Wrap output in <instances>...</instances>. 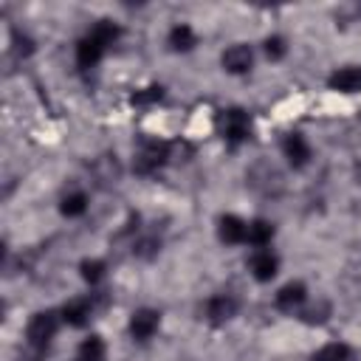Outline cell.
<instances>
[{"label": "cell", "instance_id": "cell-1", "mask_svg": "<svg viewBox=\"0 0 361 361\" xmlns=\"http://www.w3.org/2000/svg\"><path fill=\"white\" fill-rule=\"evenodd\" d=\"M121 37V28L113 20H99L93 23V28L76 42V65L82 71L96 68L102 62V56L107 54V48Z\"/></svg>", "mask_w": 361, "mask_h": 361}, {"label": "cell", "instance_id": "cell-2", "mask_svg": "<svg viewBox=\"0 0 361 361\" xmlns=\"http://www.w3.org/2000/svg\"><path fill=\"white\" fill-rule=\"evenodd\" d=\"M59 316H62V313L39 310V313H34V316L28 319V324H25V341H28V347H31V353H34L37 358L45 355L51 338L56 336V330H59Z\"/></svg>", "mask_w": 361, "mask_h": 361}, {"label": "cell", "instance_id": "cell-3", "mask_svg": "<svg viewBox=\"0 0 361 361\" xmlns=\"http://www.w3.org/2000/svg\"><path fill=\"white\" fill-rule=\"evenodd\" d=\"M172 161V144L166 141H158V138H147L138 149H135V158H133V169L138 175H155L164 164Z\"/></svg>", "mask_w": 361, "mask_h": 361}, {"label": "cell", "instance_id": "cell-4", "mask_svg": "<svg viewBox=\"0 0 361 361\" xmlns=\"http://www.w3.org/2000/svg\"><path fill=\"white\" fill-rule=\"evenodd\" d=\"M217 130L228 147H237L251 135V118L243 107H226L217 113Z\"/></svg>", "mask_w": 361, "mask_h": 361}, {"label": "cell", "instance_id": "cell-5", "mask_svg": "<svg viewBox=\"0 0 361 361\" xmlns=\"http://www.w3.org/2000/svg\"><path fill=\"white\" fill-rule=\"evenodd\" d=\"M158 327H161V313L155 307H138L127 324V330L135 341H149L158 333Z\"/></svg>", "mask_w": 361, "mask_h": 361}, {"label": "cell", "instance_id": "cell-6", "mask_svg": "<svg viewBox=\"0 0 361 361\" xmlns=\"http://www.w3.org/2000/svg\"><path fill=\"white\" fill-rule=\"evenodd\" d=\"M237 307H240L237 296H231V293H214V296L206 299L203 313H206V322L209 324H226L228 319L237 316Z\"/></svg>", "mask_w": 361, "mask_h": 361}, {"label": "cell", "instance_id": "cell-7", "mask_svg": "<svg viewBox=\"0 0 361 361\" xmlns=\"http://www.w3.org/2000/svg\"><path fill=\"white\" fill-rule=\"evenodd\" d=\"M220 65H223V71H228V73H234V76L248 73L251 65H254V51H251V45H245V42L228 45V48L223 51V56H220Z\"/></svg>", "mask_w": 361, "mask_h": 361}, {"label": "cell", "instance_id": "cell-8", "mask_svg": "<svg viewBox=\"0 0 361 361\" xmlns=\"http://www.w3.org/2000/svg\"><path fill=\"white\" fill-rule=\"evenodd\" d=\"M282 155L288 158V164L293 169L307 166L310 164V144H307V138L302 133H288L282 138Z\"/></svg>", "mask_w": 361, "mask_h": 361}, {"label": "cell", "instance_id": "cell-9", "mask_svg": "<svg viewBox=\"0 0 361 361\" xmlns=\"http://www.w3.org/2000/svg\"><path fill=\"white\" fill-rule=\"evenodd\" d=\"M248 271H251V276L257 282H271L276 276V271H279V257L274 251H268V248H257L251 254V259H248Z\"/></svg>", "mask_w": 361, "mask_h": 361}, {"label": "cell", "instance_id": "cell-10", "mask_svg": "<svg viewBox=\"0 0 361 361\" xmlns=\"http://www.w3.org/2000/svg\"><path fill=\"white\" fill-rule=\"evenodd\" d=\"M274 302H276V307H279L282 313H296V310H302L305 302H307V288H305V282H285V285L276 290Z\"/></svg>", "mask_w": 361, "mask_h": 361}, {"label": "cell", "instance_id": "cell-11", "mask_svg": "<svg viewBox=\"0 0 361 361\" xmlns=\"http://www.w3.org/2000/svg\"><path fill=\"white\" fill-rule=\"evenodd\" d=\"M245 234H248V223L237 214H220L217 217V237L220 243L226 245H237V243H245Z\"/></svg>", "mask_w": 361, "mask_h": 361}, {"label": "cell", "instance_id": "cell-12", "mask_svg": "<svg viewBox=\"0 0 361 361\" xmlns=\"http://www.w3.org/2000/svg\"><path fill=\"white\" fill-rule=\"evenodd\" d=\"M327 85H330V90H338V93H358L361 90V68H355V65L338 68L330 73Z\"/></svg>", "mask_w": 361, "mask_h": 361}, {"label": "cell", "instance_id": "cell-13", "mask_svg": "<svg viewBox=\"0 0 361 361\" xmlns=\"http://www.w3.org/2000/svg\"><path fill=\"white\" fill-rule=\"evenodd\" d=\"M62 322L71 324V327H85L93 316V299H71L62 310Z\"/></svg>", "mask_w": 361, "mask_h": 361}, {"label": "cell", "instance_id": "cell-14", "mask_svg": "<svg viewBox=\"0 0 361 361\" xmlns=\"http://www.w3.org/2000/svg\"><path fill=\"white\" fill-rule=\"evenodd\" d=\"M166 42H169V48H172V51L186 54V51H192V48L197 45V34H195V28H192L189 23H178V25H172V28H169Z\"/></svg>", "mask_w": 361, "mask_h": 361}, {"label": "cell", "instance_id": "cell-15", "mask_svg": "<svg viewBox=\"0 0 361 361\" xmlns=\"http://www.w3.org/2000/svg\"><path fill=\"white\" fill-rule=\"evenodd\" d=\"M93 175L99 180V186H116L121 178V166H118L116 155H99L93 164Z\"/></svg>", "mask_w": 361, "mask_h": 361}, {"label": "cell", "instance_id": "cell-16", "mask_svg": "<svg viewBox=\"0 0 361 361\" xmlns=\"http://www.w3.org/2000/svg\"><path fill=\"white\" fill-rule=\"evenodd\" d=\"M257 169L262 172V178L259 175H254V172H248V183L254 186V189H259L262 195H271V192H279L282 189V178H279V172L271 166V164H257Z\"/></svg>", "mask_w": 361, "mask_h": 361}, {"label": "cell", "instance_id": "cell-17", "mask_svg": "<svg viewBox=\"0 0 361 361\" xmlns=\"http://www.w3.org/2000/svg\"><path fill=\"white\" fill-rule=\"evenodd\" d=\"M271 240H274V223H271V220L257 217V220L248 223V234H245V243H248V245L265 248V245H271Z\"/></svg>", "mask_w": 361, "mask_h": 361}, {"label": "cell", "instance_id": "cell-18", "mask_svg": "<svg viewBox=\"0 0 361 361\" xmlns=\"http://www.w3.org/2000/svg\"><path fill=\"white\" fill-rule=\"evenodd\" d=\"M104 355H107V347H104V338L102 336L82 338V344L76 350V358L79 361H104Z\"/></svg>", "mask_w": 361, "mask_h": 361}, {"label": "cell", "instance_id": "cell-19", "mask_svg": "<svg viewBox=\"0 0 361 361\" xmlns=\"http://www.w3.org/2000/svg\"><path fill=\"white\" fill-rule=\"evenodd\" d=\"M59 212L65 217H82L87 212V195L85 192H68L62 200H59Z\"/></svg>", "mask_w": 361, "mask_h": 361}, {"label": "cell", "instance_id": "cell-20", "mask_svg": "<svg viewBox=\"0 0 361 361\" xmlns=\"http://www.w3.org/2000/svg\"><path fill=\"white\" fill-rule=\"evenodd\" d=\"M310 361H350V347L341 344V341H333V344H324L322 350L313 353Z\"/></svg>", "mask_w": 361, "mask_h": 361}, {"label": "cell", "instance_id": "cell-21", "mask_svg": "<svg viewBox=\"0 0 361 361\" xmlns=\"http://www.w3.org/2000/svg\"><path fill=\"white\" fill-rule=\"evenodd\" d=\"M79 274H82V279H85L87 285H99V282L104 279V274H107V265H104L102 259H82Z\"/></svg>", "mask_w": 361, "mask_h": 361}, {"label": "cell", "instance_id": "cell-22", "mask_svg": "<svg viewBox=\"0 0 361 361\" xmlns=\"http://www.w3.org/2000/svg\"><path fill=\"white\" fill-rule=\"evenodd\" d=\"M161 99H164V87H161V85H149V87L135 90V93L130 96V104L144 107V104H155V102H161Z\"/></svg>", "mask_w": 361, "mask_h": 361}, {"label": "cell", "instance_id": "cell-23", "mask_svg": "<svg viewBox=\"0 0 361 361\" xmlns=\"http://www.w3.org/2000/svg\"><path fill=\"white\" fill-rule=\"evenodd\" d=\"M262 48H265V56H268L271 62H279V59L288 54V39L279 37V34H271V37H265Z\"/></svg>", "mask_w": 361, "mask_h": 361}, {"label": "cell", "instance_id": "cell-24", "mask_svg": "<svg viewBox=\"0 0 361 361\" xmlns=\"http://www.w3.org/2000/svg\"><path fill=\"white\" fill-rule=\"evenodd\" d=\"M158 251H161V240L158 237H141V240L133 243V254L138 259H152Z\"/></svg>", "mask_w": 361, "mask_h": 361}, {"label": "cell", "instance_id": "cell-25", "mask_svg": "<svg viewBox=\"0 0 361 361\" xmlns=\"http://www.w3.org/2000/svg\"><path fill=\"white\" fill-rule=\"evenodd\" d=\"M299 316H302V322H307V324H322V322H327V316H330V305H327L324 299H319L316 305L305 307Z\"/></svg>", "mask_w": 361, "mask_h": 361}, {"label": "cell", "instance_id": "cell-26", "mask_svg": "<svg viewBox=\"0 0 361 361\" xmlns=\"http://www.w3.org/2000/svg\"><path fill=\"white\" fill-rule=\"evenodd\" d=\"M76 361H79V358H76Z\"/></svg>", "mask_w": 361, "mask_h": 361}]
</instances>
